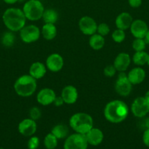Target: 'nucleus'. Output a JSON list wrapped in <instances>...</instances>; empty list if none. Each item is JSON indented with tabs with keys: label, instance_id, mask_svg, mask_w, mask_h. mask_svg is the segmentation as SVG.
I'll use <instances>...</instances> for the list:
<instances>
[{
	"label": "nucleus",
	"instance_id": "nucleus-1",
	"mask_svg": "<svg viewBox=\"0 0 149 149\" xmlns=\"http://www.w3.org/2000/svg\"><path fill=\"white\" fill-rule=\"evenodd\" d=\"M128 106L121 100H111L104 109V116L109 122L118 124L124 122L129 115Z\"/></svg>",
	"mask_w": 149,
	"mask_h": 149
},
{
	"label": "nucleus",
	"instance_id": "nucleus-6",
	"mask_svg": "<svg viewBox=\"0 0 149 149\" xmlns=\"http://www.w3.org/2000/svg\"><path fill=\"white\" fill-rule=\"evenodd\" d=\"M88 146L86 135L75 132L66 138L64 149H87Z\"/></svg>",
	"mask_w": 149,
	"mask_h": 149
},
{
	"label": "nucleus",
	"instance_id": "nucleus-35",
	"mask_svg": "<svg viewBox=\"0 0 149 149\" xmlns=\"http://www.w3.org/2000/svg\"><path fill=\"white\" fill-rule=\"evenodd\" d=\"M128 3L132 8H137L141 6L143 0H128Z\"/></svg>",
	"mask_w": 149,
	"mask_h": 149
},
{
	"label": "nucleus",
	"instance_id": "nucleus-12",
	"mask_svg": "<svg viewBox=\"0 0 149 149\" xmlns=\"http://www.w3.org/2000/svg\"><path fill=\"white\" fill-rule=\"evenodd\" d=\"M64 58L58 53L51 54L47 58L45 65L49 71L52 72H58L64 67Z\"/></svg>",
	"mask_w": 149,
	"mask_h": 149
},
{
	"label": "nucleus",
	"instance_id": "nucleus-27",
	"mask_svg": "<svg viewBox=\"0 0 149 149\" xmlns=\"http://www.w3.org/2000/svg\"><path fill=\"white\" fill-rule=\"evenodd\" d=\"M44 146L47 149H55L58 146V139L52 133H48L44 138Z\"/></svg>",
	"mask_w": 149,
	"mask_h": 149
},
{
	"label": "nucleus",
	"instance_id": "nucleus-36",
	"mask_svg": "<svg viewBox=\"0 0 149 149\" xmlns=\"http://www.w3.org/2000/svg\"><path fill=\"white\" fill-rule=\"evenodd\" d=\"M141 119H143V120L140 122V127H141L144 130L149 129V117L145 116V117L141 118Z\"/></svg>",
	"mask_w": 149,
	"mask_h": 149
},
{
	"label": "nucleus",
	"instance_id": "nucleus-34",
	"mask_svg": "<svg viewBox=\"0 0 149 149\" xmlns=\"http://www.w3.org/2000/svg\"><path fill=\"white\" fill-rule=\"evenodd\" d=\"M143 142L146 147L149 148V129L145 130L143 132Z\"/></svg>",
	"mask_w": 149,
	"mask_h": 149
},
{
	"label": "nucleus",
	"instance_id": "nucleus-38",
	"mask_svg": "<svg viewBox=\"0 0 149 149\" xmlns=\"http://www.w3.org/2000/svg\"><path fill=\"white\" fill-rule=\"evenodd\" d=\"M6 4H15L16 2L19 1V0H3Z\"/></svg>",
	"mask_w": 149,
	"mask_h": 149
},
{
	"label": "nucleus",
	"instance_id": "nucleus-16",
	"mask_svg": "<svg viewBox=\"0 0 149 149\" xmlns=\"http://www.w3.org/2000/svg\"><path fill=\"white\" fill-rule=\"evenodd\" d=\"M131 63V58L127 52H121L115 57L113 65L119 72H125Z\"/></svg>",
	"mask_w": 149,
	"mask_h": 149
},
{
	"label": "nucleus",
	"instance_id": "nucleus-11",
	"mask_svg": "<svg viewBox=\"0 0 149 149\" xmlns=\"http://www.w3.org/2000/svg\"><path fill=\"white\" fill-rule=\"evenodd\" d=\"M37 129L36 121L31 118L24 119L18 124V130L20 135L25 137H31L34 135Z\"/></svg>",
	"mask_w": 149,
	"mask_h": 149
},
{
	"label": "nucleus",
	"instance_id": "nucleus-18",
	"mask_svg": "<svg viewBox=\"0 0 149 149\" xmlns=\"http://www.w3.org/2000/svg\"><path fill=\"white\" fill-rule=\"evenodd\" d=\"M145 70L140 66L132 68L127 74V77L132 85L141 84L145 79Z\"/></svg>",
	"mask_w": 149,
	"mask_h": 149
},
{
	"label": "nucleus",
	"instance_id": "nucleus-8",
	"mask_svg": "<svg viewBox=\"0 0 149 149\" xmlns=\"http://www.w3.org/2000/svg\"><path fill=\"white\" fill-rule=\"evenodd\" d=\"M132 84L129 81L125 72H120L115 84V90L120 96L129 95L132 90Z\"/></svg>",
	"mask_w": 149,
	"mask_h": 149
},
{
	"label": "nucleus",
	"instance_id": "nucleus-40",
	"mask_svg": "<svg viewBox=\"0 0 149 149\" xmlns=\"http://www.w3.org/2000/svg\"><path fill=\"white\" fill-rule=\"evenodd\" d=\"M144 97L146 99V100H147V101L149 103V90H148V91L146 92V93H145V95Z\"/></svg>",
	"mask_w": 149,
	"mask_h": 149
},
{
	"label": "nucleus",
	"instance_id": "nucleus-41",
	"mask_svg": "<svg viewBox=\"0 0 149 149\" xmlns=\"http://www.w3.org/2000/svg\"><path fill=\"white\" fill-rule=\"evenodd\" d=\"M147 64H148V66H149V57H148V60Z\"/></svg>",
	"mask_w": 149,
	"mask_h": 149
},
{
	"label": "nucleus",
	"instance_id": "nucleus-39",
	"mask_svg": "<svg viewBox=\"0 0 149 149\" xmlns=\"http://www.w3.org/2000/svg\"><path fill=\"white\" fill-rule=\"evenodd\" d=\"M144 39H145V41L146 43L149 44V27H148V31H147V33H146V35H145V36Z\"/></svg>",
	"mask_w": 149,
	"mask_h": 149
},
{
	"label": "nucleus",
	"instance_id": "nucleus-9",
	"mask_svg": "<svg viewBox=\"0 0 149 149\" xmlns=\"http://www.w3.org/2000/svg\"><path fill=\"white\" fill-rule=\"evenodd\" d=\"M131 111L135 117H145L149 113V103L144 97H136L131 103Z\"/></svg>",
	"mask_w": 149,
	"mask_h": 149
},
{
	"label": "nucleus",
	"instance_id": "nucleus-2",
	"mask_svg": "<svg viewBox=\"0 0 149 149\" xmlns=\"http://www.w3.org/2000/svg\"><path fill=\"white\" fill-rule=\"evenodd\" d=\"M26 20L23 10L17 7L7 8L2 15L4 26L13 32L20 31L26 26Z\"/></svg>",
	"mask_w": 149,
	"mask_h": 149
},
{
	"label": "nucleus",
	"instance_id": "nucleus-14",
	"mask_svg": "<svg viewBox=\"0 0 149 149\" xmlns=\"http://www.w3.org/2000/svg\"><path fill=\"white\" fill-rule=\"evenodd\" d=\"M129 29L131 33L134 38L144 39L148 29V26L144 20L137 19L133 20Z\"/></svg>",
	"mask_w": 149,
	"mask_h": 149
},
{
	"label": "nucleus",
	"instance_id": "nucleus-22",
	"mask_svg": "<svg viewBox=\"0 0 149 149\" xmlns=\"http://www.w3.org/2000/svg\"><path fill=\"white\" fill-rule=\"evenodd\" d=\"M89 43L91 48H92L94 50H99V49H102L105 46V40L104 36L96 33L90 36Z\"/></svg>",
	"mask_w": 149,
	"mask_h": 149
},
{
	"label": "nucleus",
	"instance_id": "nucleus-43",
	"mask_svg": "<svg viewBox=\"0 0 149 149\" xmlns=\"http://www.w3.org/2000/svg\"><path fill=\"white\" fill-rule=\"evenodd\" d=\"M19 1H20V0H19Z\"/></svg>",
	"mask_w": 149,
	"mask_h": 149
},
{
	"label": "nucleus",
	"instance_id": "nucleus-7",
	"mask_svg": "<svg viewBox=\"0 0 149 149\" xmlns=\"http://www.w3.org/2000/svg\"><path fill=\"white\" fill-rule=\"evenodd\" d=\"M20 39L24 43L31 44L37 42L39 39L41 35V31L35 25H28L25 26L20 31Z\"/></svg>",
	"mask_w": 149,
	"mask_h": 149
},
{
	"label": "nucleus",
	"instance_id": "nucleus-3",
	"mask_svg": "<svg viewBox=\"0 0 149 149\" xmlns=\"http://www.w3.org/2000/svg\"><path fill=\"white\" fill-rule=\"evenodd\" d=\"M37 87V80L29 74L20 76L14 83V90L18 95L23 97L32 96Z\"/></svg>",
	"mask_w": 149,
	"mask_h": 149
},
{
	"label": "nucleus",
	"instance_id": "nucleus-15",
	"mask_svg": "<svg viewBox=\"0 0 149 149\" xmlns=\"http://www.w3.org/2000/svg\"><path fill=\"white\" fill-rule=\"evenodd\" d=\"M61 97L64 100V103L72 105L76 103L78 98V92L76 87L72 85H67L62 89L61 93Z\"/></svg>",
	"mask_w": 149,
	"mask_h": 149
},
{
	"label": "nucleus",
	"instance_id": "nucleus-28",
	"mask_svg": "<svg viewBox=\"0 0 149 149\" xmlns=\"http://www.w3.org/2000/svg\"><path fill=\"white\" fill-rule=\"evenodd\" d=\"M146 45H147V43H146L144 39L135 38L132 42L131 46H132L133 49L135 52H139V51L145 50L146 47Z\"/></svg>",
	"mask_w": 149,
	"mask_h": 149
},
{
	"label": "nucleus",
	"instance_id": "nucleus-5",
	"mask_svg": "<svg viewBox=\"0 0 149 149\" xmlns=\"http://www.w3.org/2000/svg\"><path fill=\"white\" fill-rule=\"evenodd\" d=\"M22 10L27 20L36 21L42 18L45 7L39 0H28L23 4Z\"/></svg>",
	"mask_w": 149,
	"mask_h": 149
},
{
	"label": "nucleus",
	"instance_id": "nucleus-33",
	"mask_svg": "<svg viewBox=\"0 0 149 149\" xmlns=\"http://www.w3.org/2000/svg\"><path fill=\"white\" fill-rule=\"evenodd\" d=\"M117 70L113 65H108L104 68V74L107 77H112L115 76Z\"/></svg>",
	"mask_w": 149,
	"mask_h": 149
},
{
	"label": "nucleus",
	"instance_id": "nucleus-26",
	"mask_svg": "<svg viewBox=\"0 0 149 149\" xmlns=\"http://www.w3.org/2000/svg\"><path fill=\"white\" fill-rule=\"evenodd\" d=\"M1 45L5 47H11L15 42V35L13 31H6L1 36Z\"/></svg>",
	"mask_w": 149,
	"mask_h": 149
},
{
	"label": "nucleus",
	"instance_id": "nucleus-31",
	"mask_svg": "<svg viewBox=\"0 0 149 149\" xmlns=\"http://www.w3.org/2000/svg\"><path fill=\"white\" fill-rule=\"evenodd\" d=\"M39 146V139L38 137L37 136H32L30 137V138L28 141L27 147L29 149H37Z\"/></svg>",
	"mask_w": 149,
	"mask_h": 149
},
{
	"label": "nucleus",
	"instance_id": "nucleus-29",
	"mask_svg": "<svg viewBox=\"0 0 149 149\" xmlns=\"http://www.w3.org/2000/svg\"><path fill=\"white\" fill-rule=\"evenodd\" d=\"M112 39L116 43H121L125 40L126 33L124 30L121 29H115L112 33Z\"/></svg>",
	"mask_w": 149,
	"mask_h": 149
},
{
	"label": "nucleus",
	"instance_id": "nucleus-23",
	"mask_svg": "<svg viewBox=\"0 0 149 149\" xmlns=\"http://www.w3.org/2000/svg\"><path fill=\"white\" fill-rule=\"evenodd\" d=\"M51 133L58 140L64 139L68 136L69 128L67 125L64 124H58L52 128Z\"/></svg>",
	"mask_w": 149,
	"mask_h": 149
},
{
	"label": "nucleus",
	"instance_id": "nucleus-19",
	"mask_svg": "<svg viewBox=\"0 0 149 149\" xmlns=\"http://www.w3.org/2000/svg\"><path fill=\"white\" fill-rule=\"evenodd\" d=\"M133 22L132 16L127 12L120 13L115 18V26L117 29L126 31L129 29Z\"/></svg>",
	"mask_w": 149,
	"mask_h": 149
},
{
	"label": "nucleus",
	"instance_id": "nucleus-10",
	"mask_svg": "<svg viewBox=\"0 0 149 149\" xmlns=\"http://www.w3.org/2000/svg\"><path fill=\"white\" fill-rule=\"evenodd\" d=\"M97 23L90 16H83L78 22V27L80 31L85 35L91 36L96 33Z\"/></svg>",
	"mask_w": 149,
	"mask_h": 149
},
{
	"label": "nucleus",
	"instance_id": "nucleus-24",
	"mask_svg": "<svg viewBox=\"0 0 149 149\" xmlns=\"http://www.w3.org/2000/svg\"><path fill=\"white\" fill-rule=\"evenodd\" d=\"M42 19L45 22V23L55 24L58 19V14L56 10H54V9H45L43 14H42Z\"/></svg>",
	"mask_w": 149,
	"mask_h": 149
},
{
	"label": "nucleus",
	"instance_id": "nucleus-20",
	"mask_svg": "<svg viewBox=\"0 0 149 149\" xmlns=\"http://www.w3.org/2000/svg\"><path fill=\"white\" fill-rule=\"evenodd\" d=\"M46 72V65L42 63L39 62V61L33 63L29 67V74L36 80L40 79L42 77H45Z\"/></svg>",
	"mask_w": 149,
	"mask_h": 149
},
{
	"label": "nucleus",
	"instance_id": "nucleus-30",
	"mask_svg": "<svg viewBox=\"0 0 149 149\" xmlns=\"http://www.w3.org/2000/svg\"><path fill=\"white\" fill-rule=\"evenodd\" d=\"M110 26H108L107 23H101L97 26L96 33H99V35H101V36L105 37V36H107V35L110 33Z\"/></svg>",
	"mask_w": 149,
	"mask_h": 149
},
{
	"label": "nucleus",
	"instance_id": "nucleus-21",
	"mask_svg": "<svg viewBox=\"0 0 149 149\" xmlns=\"http://www.w3.org/2000/svg\"><path fill=\"white\" fill-rule=\"evenodd\" d=\"M41 34L45 40H53L57 35L56 26L53 23H45L41 29Z\"/></svg>",
	"mask_w": 149,
	"mask_h": 149
},
{
	"label": "nucleus",
	"instance_id": "nucleus-4",
	"mask_svg": "<svg viewBox=\"0 0 149 149\" xmlns=\"http://www.w3.org/2000/svg\"><path fill=\"white\" fill-rule=\"evenodd\" d=\"M70 126L77 133L86 135L93 127V118L89 113L84 112L75 113L70 117Z\"/></svg>",
	"mask_w": 149,
	"mask_h": 149
},
{
	"label": "nucleus",
	"instance_id": "nucleus-17",
	"mask_svg": "<svg viewBox=\"0 0 149 149\" xmlns=\"http://www.w3.org/2000/svg\"><path fill=\"white\" fill-rule=\"evenodd\" d=\"M89 145L96 146L102 143L104 140V134L102 131L99 128L92 127L86 134Z\"/></svg>",
	"mask_w": 149,
	"mask_h": 149
},
{
	"label": "nucleus",
	"instance_id": "nucleus-25",
	"mask_svg": "<svg viewBox=\"0 0 149 149\" xmlns=\"http://www.w3.org/2000/svg\"><path fill=\"white\" fill-rule=\"evenodd\" d=\"M149 54L143 51H139L135 52L132 57V61L135 65L138 66H142L145 64H147L148 60Z\"/></svg>",
	"mask_w": 149,
	"mask_h": 149
},
{
	"label": "nucleus",
	"instance_id": "nucleus-32",
	"mask_svg": "<svg viewBox=\"0 0 149 149\" xmlns=\"http://www.w3.org/2000/svg\"><path fill=\"white\" fill-rule=\"evenodd\" d=\"M41 115H42V113H41L40 109L38 107H36V106L32 107L29 110V118H31L33 120L37 121L40 119Z\"/></svg>",
	"mask_w": 149,
	"mask_h": 149
},
{
	"label": "nucleus",
	"instance_id": "nucleus-42",
	"mask_svg": "<svg viewBox=\"0 0 149 149\" xmlns=\"http://www.w3.org/2000/svg\"><path fill=\"white\" fill-rule=\"evenodd\" d=\"M0 149H4V148H0Z\"/></svg>",
	"mask_w": 149,
	"mask_h": 149
},
{
	"label": "nucleus",
	"instance_id": "nucleus-44",
	"mask_svg": "<svg viewBox=\"0 0 149 149\" xmlns=\"http://www.w3.org/2000/svg\"><path fill=\"white\" fill-rule=\"evenodd\" d=\"M55 149H56V148H55Z\"/></svg>",
	"mask_w": 149,
	"mask_h": 149
},
{
	"label": "nucleus",
	"instance_id": "nucleus-13",
	"mask_svg": "<svg viewBox=\"0 0 149 149\" xmlns=\"http://www.w3.org/2000/svg\"><path fill=\"white\" fill-rule=\"evenodd\" d=\"M56 95L55 91L51 88H43L38 92L37 95V101L43 106H49L53 103Z\"/></svg>",
	"mask_w": 149,
	"mask_h": 149
},
{
	"label": "nucleus",
	"instance_id": "nucleus-37",
	"mask_svg": "<svg viewBox=\"0 0 149 149\" xmlns=\"http://www.w3.org/2000/svg\"><path fill=\"white\" fill-rule=\"evenodd\" d=\"M64 103V100H63V98L61 97V96L60 95V96H56V98H55V100H54L53 104L55 106L59 107V106H62Z\"/></svg>",
	"mask_w": 149,
	"mask_h": 149
},
{
	"label": "nucleus",
	"instance_id": "nucleus-45",
	"mask_svg": "<svg viewBox=\"0 0 149 149\" xmlns=\"http://www.w3.org/2000/svg\"></svg>",
	"mask_w": 149,
	"mask_h": 149
}]
</instances>
